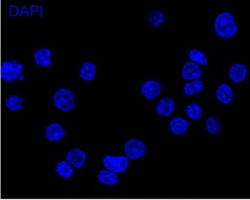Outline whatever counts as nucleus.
I'll return each mask as SVG.
<instances>
[{"label": "nucleus", "mask_w": 250, "mask_h": 200, "mask_svg": "<svg viewBox=\"0 0 250 200\" xmlns=\"http://www.w3.org/2000/svg\"><path fill=\"white\" fill-rule=\"evenodd\" d=\"M202 77H203V71L199 65L191 61L184 64L182 69V77L183 80L194 81V80H200Z\"/></svg>", "instance_id": "1a4fd4ad"}, {"label": "nucleus", "mask_w": 250, "mask_h": 200, "mask_svg": "<svg viewBox=\"0 0 250 200\" xmlns=\"http://www.w3.org/2000/svg\"><path fill=\"white\" fill-rule=\"evenodd\" d=\"M65 129L58 122L49 124L45 129V138L51 142H60V140L65 137Z\"/></svg>", "instance_id": "9d476101"}, {"label": "nucleus", "mask_w": 250, "mask_h": 200, "mask_svg": "<svg viewBox=\"0 0 250 200\" xmlns=\"http://www.w3.org/2000/svg\"><path fill=\"white\" fill-rule=\"evenodd\" d=\"M103 165L107 170L117 174L124 173L128 169L129 161L125 156L106 155L103 159Z\"/></svg>", "instance_id": "20e7f679"}, {"label": "nucleus", "mask_w": 250, "mask_h": 200, "mask_svg": "<svg viewBox=\"0 0 250 200\" xmlns=\"http://www.w3.org/2000/svg\"><path fill=\"white\" fill-rule=\"evenodd\" d=\"M229 76L230 77L232 82H236V83L243 82L247 78V66L243 64H233L229 70Z\"/></svg>", "instance_id": "ddd939ff"}, {"label": "nucleus", "mask_w": 250, "mask_h": 200, "mask_svg": "<svg viewBox=\"0 0 250 200\" xmlns=\"http://www.w3.org/2000/svg\"><path fill=\"white\" fill-rule=\"evenodd\" d=\"M216 99L223 105H228L234 98V92L230 86L227 84L219 85L216 90Z\"/></svg>", "instance_id": "f8f14e48"}, {"label": "nucleus", "mask_w": 250, "mask_h": 200, "mask_svg": "<svg viewBox=\"0 0 250 200\" xmlns=\"http://www.w3.org/2000/svg\"><path fill=\"white\" fill-rule=\"evenodd\" d=\"M162 86L156 80H149L142 85L140 92L146 99L149 100H154L161 93Z\"/></svg>", "instance_id": "6e6552de"}, {"label": "nucleus", "mask_w": 250, "mask_h": 200, "mask_svg": "<svg viewBox=\"0 0 250 200\" xmlns=\"http://www.w3.org/2000/svg\"><path fill=\"white\" fill-rule=\"evenodd\" d=\"M124 151L127 158L129 160H140L145 156L146 146L141 140L138 139H131L125 142Z\"/></svg>", "instance_id": "39448f33"}, {"label": "nucleus", "mask_w": 250, "mask_h": 200, "mask_svg": "<svg viewBox=\"0 0 250 200\" xmlns=\"http://www.w3.org/2000/svg\"><path fill=\"white\" fill-rule=\"evenodd\" d=\"M97 67L93 62H85L82 64L79 72L80 78L85 82H91L96 77Z\"/></svg>", "instance_id": "4468645a"}, {"label": "nucleus", "mask_w": 250, "mask_h": 200, "mask_svg": "<svg viewBox=\"0 0 250 200\" xmlns=\"http://www.w3.org/2000/svg\"><path fill=\"white\" fill-rule=\"evenodd\" d=\"M97 179L102 184L105 186H115L118 183L119 177L117 174L107 169H103L97 175Z\"/></svg>", "instance_id": "dca6fc26"}, {"label": "nucleus", "mask_w": 250, "mask_h": 200, "mask_svg": "<svg viewBox=\"0 0 250 200\" xmlns=\"http://www.w3.org/2000/svg\"><path fill=\"white\" fill-rule=\"evenodd\" d=\"M23 69V64L17 60L5 61L0 68L1 78L6 83H12L16 80H22L24 79Z\"/></svg>", "instance_id": "f03ea898"}, {"label": "nucleus", "mask_w": 250, "mask_h": 200, "mask_svg": "<svg viewBox=\"0 0 250 200\" xmlns=\"http://www.w3.org/2000/svg\"><path fill=\"white\" fill-rule=\"evenodd\" d=\"M86 159L87 156L85 152L77 148L71 149L65 155V161L76 169H81L83 167L86 162Z\"/></svg>", "instance_id": "423d86ee"}, {"label": "nucleus", "mask_w": 250, "mask_h": 200, "mask_svg": "<svg viewBox=\"0 0 250 200\" xmlns=\"http://www.w3.org/2000/svg\"><path fill=\"white\" fill-rule=\"evenodd\" d=\"M53 102L61 111H72L76 106L74 93L68 88H60L53 94Z\"/></svg>", "instance_id": "7ed1b4c3"}, {"label": "nucleus", "mask_w": 250, "mask_h": 200, "mask_svg": "<svg viewBox=\"0 0 250 200\" xmlns=\"http://www.w3.org/2000/svg\"><path fill=\"white\" fill-rule=\"evenodd\" d=\"M34 62L39 67L49 68L53 63V53L47 47H41L34 53Z\"/></svg>", "instance_id": "0eeeda50"}, {"label": "nucleus", "mask_w": 250, "mask_h": 200, "mask_svg": "<svg viewBox=\"0 0 250 200\" xmlns=\"http://www.w3.org/2000/svg\"><path fill=\"white\" fill-rule=\"evenodd\" d=\"M204 89V83L200 80H194L187 82L183 88V92L187 96H193L203 91Z\"/></svg>", "instance_id": "412c9836"}, {"label": "nucleus", "mask_w": 250, "mask_h": 200, "mask_svg": "<svg viewBox=\"0 0 250 200\" xmlns=\"http://www.w3.org/2000/svg\"><path fill=\"white\" fill-rule=\"evenodd\" d=\"M169 128L173 134H185L188 129V122L183 117H175L170 120Z\"/></svg>", "instance_id": "2eb2a0df"}, {"label": "nucleus", "mask_w": 250, "mask_h": 200, "mask_svg": "<svg viewBox=\"0 0 250 200\" xmlns=\"http://www.w3.org/2000/svg\"><path fill=\"white\" fill-rule=\"evenodd\" d=\"M186 113L188 118L194 121L200 120L203 116V110L201 106L196 102L188 104L186 108Z\"/></svg>", "instance_id": "5701e85b"}, {"label": "nucleus", "mask_w": 250, "mask_h": 200, "mask_svg": "<svg viewBox=\"0 0 250 200\" xmlns=\"http://www.w3.org/2000/svg\"><path fill=\"white\" fill-rule=\"evenodd\" d=\"M175 107L174 100L170 97H164L159 100L156 104V113L161 117H168L174 112Z\"/></svg>", "instance_id": "9b49d317"}, {"label": "nucleus", "mask_w": 250, "mask_h": 200, "mask_svg": "<svg viewBox=\"0 0 250 200\" xmlns=\"http://www.w3.org/2000/svg\"><path fill=\"white\" fill-rule=\"evenodd\" d=\"M4 102L6 107L13 112L20 111L24 106V99L19 95H10Z\"/></svg>", "instance_id": "f3484780"}, {"label": "nucleus", "mask_w": 250, "mask_h": 200, "mask_svg": "<svg viewBox=\"0 0 250 200\" xmlns=\"http://www.w3.org/2000/svg\"><path fill=\"white\" fill-rule=\"evenodd\" d=\"M148 21L152 27H160L164 23L165 15L161 10L154 9V10L149 12V15H148Z\"/></svg>", "instance_id": "aec40b11"}, {"label": "nucleus", "mask_w": 250, "mask_h": 200, "mask_svg": "<svg viewBox=\"0 0 250 200\" xmlns=\"http://www.w3.org/2000/svg\"><path fill=\"white\" fill-rule=\"evenodd\" d=\"M188 57L191 60V62L197 64L199 66H207L208 62L207 55L200 49H191L190 51L188 52Z\"/></svg>", "instance_id": "a211bd4d"}, {"label": "nucleus", "mask_w": 250, "mask_h": 200, "mask_svg": "<svg viewBox=\"0 0 250 200\" xmlns=\"http://www.w3.org/2000/svg\"><path fill=\"white\" fill-rule=\"evenodd\" d=\"M56 172L60 177L64 179H69L74 174V168L65 160H62L57 164Z\"/></svg>", "instance_id": "6ab92c4d"}, {"label": "nucleus", "mask_w": 250, "mask_h": 200, "mask_svg": "<svg viewBox=\"0 0 250 200\" xmlns=\"http://www.w3.org/2000/svg\"><path fill=\"white\" fill-rule=\"evenodd\" d=\"M206 128L210 134L218 135L222 131L223 126L217 117H209L206 120Z\"/></svg>", "instance_id": "4be33fe9"}, {"label": "nucleus", "mask_w": 250, "mask_h": 200, "mask_svg": "<svg viewBox=\"0 0 250 200\" xmlns=\"http://www.w3.org/2000/svg\"><path fill=\"white\" fill-rule=\"evenodd\" d=\"M214 29L219 37L230 39L236 34L238 26L233 15L229 12H223L214 21Z\"/></svg>", "instance_id": "f257e3e1"}]
</instances>
